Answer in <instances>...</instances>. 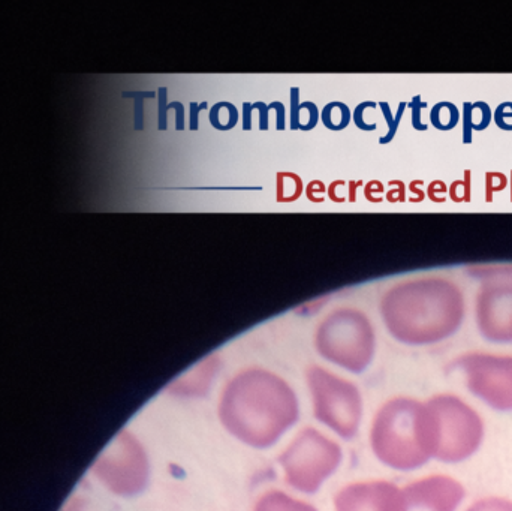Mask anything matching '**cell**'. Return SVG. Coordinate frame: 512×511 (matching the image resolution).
<instances>
[{"mask_svg": "<svg viewBox=\"0 0 512 511\" xmlns=\"http://www.w3.org/2000/svg\"><path fill=\"white\" fill-rule=\"evenodd\" d=\"M379 108H381L382 116H384L385 123H387L388 131L387 134L382 135L379 138V144L385 146V144H390L391 141L396 137L397 131H399L400 122H402L403 114H405L406 108H408V102H400L399 107H397V113L393 114L391 111L390 104L388 102H378Z\"/></svg>", "mask_w": 512, "mask_h": 511, "instance_id": "20", "label": "cell"}, {"mask_svg": "<svg viewBox=\"0 0 512 511\" xmlns=\"http://www.w3.org/2000/svg\"><path fill=\"white\" fill-rule=\"evenodd\" d=\"M254 511H318L310 504L289 497L285 492L271 491L262 495Z\"/></svg>", "mask_w": 512, "mask_h": 511, "instance_id": "15", "label": "cell"}, {"mask_svg": "<svg viewBox=\"0 0 512 511\" xmlns=\"http://www.w3.org/2000/svg\"><path fill=\"white\" fill-rule=\"evenodd\" d=\"M336 511H411L403 489L385 480L352 483L334 498Z\"/></svg>", "mask_w": 512, "mask_h": 511, "instance_id": "11", "label": "cell"}, {"mask_svg": "<svg viewBox=\"0 0 512 511\" xmlns=\"http://www.w3.org/2000/svg\"><path fill=\"white\" fill-rule=\"evenodd\" d=\"M466 511H512V501L507 498H483Z\"/></svg>", "mask_w": 512, "mask_h": 511, "instance_id": "25", "label": "cell"}, {"mask_svg": "<svg viewBox=\"0 0 512 511\" xmlns=\"http://www.w3.org/2000/svg\"><path fill=\"white\" fill-rule=\"evenodd\" d=\"M210 125L221 132L231 131L239 123V110L233 102H216L209 111Z\"/></svg>", "mask_w": 512, "mask_h": 511, "instance_id": "19", "label": "cell"}, {"mask_svg": "<svg viewBox=\"0 0 512 511\" xmlns=\"http://www.w3.org/2000/svg\"><path fill=\"white\" fill-rule=\"evenodd\" d=\"M123 98L135 99V131L144 129L143 101L146 98H155L156 92H123Z\"/></svg>", "mask_w": 512, "mask_h": 511, "instance_id": "26", "label": "cell"}, {"mask_svg": "<svg viewBox=\"0 0 512 511\" xmlns=\"http://www.w3.org/2000/svg\"><path fill=\"white\" fill-rule=\"evenodd\" d=\"M304 182L298 174L280 171L276 174V201L279 204H291L300 200L304 192Z\"/></svg>", "mask_w": 512, "mask_h": 511, "instance_id": "16", "label": "cell"}, {"mask_svg": "<svg viewBox=\"0 0 512 511\" xmlns=\"http://www.w3.org/2000/svg\"><path fill=\"white\" fill-rule=\"evenodd\" d=\"M84 503L80 498L74 497L66 503V506L63 507L62 511H83Z\"/></svg>", "mask_w": 512, "mask_h": 511, "instance_id": "43", "label": "cell"}, {"mask_svg": "<svg viewBox=\"0 0 512 511\" xmlns=\"http://www.w3.org/2000/svg\"><path fill=\"white\" fill-rule=\"evenodd\" d=\"M315 347L328 362L361 374L375 357V329L358 309H337L316 330Z\"/></svg>", "mask_w": 512, "mask_h": 511, "instance_id": "5", "label": "cell"}, {"mask_svg": "<svg viewBox=\"0 0 512 511\" xmlns=\"http://www.w3.org/2000/svg\"><path fill=\"white\" fill-rule=\"evenodd\" d=\"M366 185L364 180H349L348 182V203H357V191L361 186Z\"/></svg>", "mask_w": 512, "mask_h": 511, "instance_id": "41", "label": "cell"}, {"mask_svg": "<svg viewBox=\"0 0 512 511\" xmlns=\"http://www.w3.org/2000/svg\"><path fill=\"white\" fill-rule=\"evenodd\" d=\"M510 186V177L501 171H487L484 176V200L486 203H493L495 194L505 191Z\"/></svg>", "mask_w": 512, "mask_h": 511, "instance_id": "22", "label": "cell"}, {"mask_svg": "<svg viewBox=\"0 0 512 511\" xmlns=\"http://www.w3.org/2000/svg\"><path fill=\"white\" fill-rule=\"evenodd\" d=\"M403 492L411 509L424 511H456L466 495L462 483L442 474L409 483Z\"/></svg>", "mask_w": 512, "mask_h": 511, "instance_id": "12", "label": "cell"}, {"mask_svg": "<svg viewBox=\"0 0 512 511\" xmlns=\"http://www.w3.org/2000/svg\"><path fill=\"white\" fill-rule=\"evenodd\" d=\"M493 122L499 129L505 132H512V102H502L493 111Z\"/></svg>", "mask_w": 512, "mask_h": 511, "instance_id": "28", "label": "cell"}, {"mask_svg": "<svg viewBox=\"0 0 512 511\" xmlns=\"http://www.w3.org/2000/svg\"><path fill=\"white\" fill-rule=\"evenodd\" d=\"M168 89L167 87H159L158 89V101H159V119L158 129L161 132L167 131L168 128V110L176 107V102H170L168 104Z\"/></svg>", "mask_w": 512, "mask_h": 511, "instance_id": "29", "label": "cell"}, {"mask_svg": "<svg viewBox=\"0 0 512 511\" xmlns=\"http://www.w3.org/2000/svg\"><path fill=\"white\" fill-rule=\"evenodd\" d=\"M219 360L216 356L207 357L206 360L195 366L192 371L186 372L182 377L174 380L167 387V392L179 398H198L206 395L218 374Z\"/></svg>", "mask_w": 512, "mask_h": 511, "instance_id": "13", "label": "cell"}, {"mask_svg": "<svg viewBox=\"0 0 512 511\" xmlns=\"http://www.w3.org/2000/svg\"><path fill=\"white\" fill-rule=\"evenodd\" d=\"M304 194H306L307 200H309L310 203H324L325 198H327V186H325L322 180H312V182L307 183Z\"/></svg>", "mask_w": 512, "mask_h": 511, "instance_id": "33", "label": "cell"}, {"mask_svg": "<svg viewBox=\"0 0 512 511\" xmlns=\"http://www.w3.org/2000/svg\"><path fill=\"white\" fill-rule=\"evenodd\" d=\"M352 120V111L345 102H328L321 111V122L325 128L340 132L348 128Z\"/></svg>", "mask_w": 512, "mask_h": 511, "instance_id": "17", "label": "cell"}, {"mask_svg": "<svg viewBox=\"0 0 512 511\" xmlns=\"http://www.w3.org/2000/svg\"><path fill=\"white\" fill-rule=\"evenodd\" d=\"M492 120L493 111L487 102H463V143L471 144L474 141V132L486 131Z\"/></svg>", "mask_w": 512, "mask_h": 511, "instance_id": "14", "label": "cell"}, {"mask_svg": "<svg viewBox=\"0 0 512 511\" xmlns=\"http://www.w3.org/2000/svg\"><path fill=\"white\" fill-rule=\"evenodd\" d=\"M209 107V104H207L206 101L203 102V104H197V102H191V108H189V129L191 131H198V128H200V113L201 110H204V108Z\"/></svg>", "mask_w": 512, "mask_h": 511, "instance_id": "38", "label": "cell"}, {"mask_svg": "<svg viewBox=\"0 0 512 511\" xmlns=\"http://www.w3.org/2000/svg\"><path fill=\"white\" fill-rule=\"evenodd\" d=\"M406 194H408V191H406V185L403 180H390V182H388V192L385 194V200L390 204H403L408 201Z\"/></svg>", "mask_w": 512, "mask_h": 511, "instance_id": "31", "label": "cell"}, {"mask_svg": "<svg viewBox=\"0 0 512 511\" xmlns=\"http://www.w3.org/2000/svg\"><path fill=\"white\" fill-rule=\"evenodd\" d=\"M510 201L512 203V170L510 173Z\"/></svg>", "mask_w": 512, "mask_h": 511, "instance_id": "44", "label": "cell"}, {"mask_svg": "<svg viewBox=\"0 0 512 511\" xmlns=\"http://www.w3.org/2000/svg\"><path fill=\"white\" fill-rule=\"evenodd\" d=\"M252 108L259 113V129H261V131H268V129H270V105L258 101L252 104Z\"/></svg>", "mask_w": 512, "mask_h": 511, "instance_id": "37", "label": "cell"}, {"mask_svg": "<svg viewBox=\"0 0 512 511\" xmlns=\"http://www.w3.org/2000/svg\"><path fill=\"white\" fill-rule=\"evenodd\" d=\"M252 113H254V108H252L251 102H243V131H252Z\"/></svg>", "mask_w": 512, "mask_h": 511, "instance_id": "40", "label": "cell"}, {"mask_svg": "<svg viewBox=\"0 0 512 511\" xmlns=\"http://www.w3.org/2000/svg\"><path fill=\"white\" fill-rule=\"evenodd\" d=\"M424 180H412L409 183V198L408 201L411 204H421L424 203V200L427 198L426 191L423 189Z\"/></svg>", "mask_w": 512, "mask_h": 511, "instance_id": "36", "label": "cell"}, {"mask_svg": "<svg viewBox=\"0 0 512 511\" xmlns=\"http://www.w3.org/2000/svg\"><path fill=\"white\" fill-rule=\"evenodd\" d=\"M462 288L444 276H421L391 287L381 300L390 335L406 345H433L459 332L465 320Z\"/></svg>", "mask_w": 512, "mask_h": 511, "instance_id": "2", "label": "cell"}, {"mask_svg": "<svg viewBox=\"0 0 512 511\" xmlns=\"http://www.w3.org/2000/svg\"><path fill=\"white\" fill-rule=\"evenodd\" d=\"M481 279L475 317L481 336L495 344H512V264H489L466 269Z\"/></svg>", "mask_w": 512, "mask_h": 511, "instance_id": "8", "label": "cell"}, {"mask_svg": "<svg viewBox=\"0 0 512 511\" xmlns=\"http://www.w3.org/2000/svg\"><path fill=\"white\" fill-rule=\"evenodd\" d=\"M96 479L119 497H134L146 488L149 459L140 441L128 431L119 432L92 467Z\"/></svg>", "mask_w": 512, "mask_h": 511, "instance_id": "9", "label": "cell"}, {"mask_svg": "<svg viewBox=\"0 0 512 511\" xmlns=\"http://www.w3.org/2000/svg\"><path fill=\"white\" fill-rule=\"evenodd\" d=\"M291 113H289V128L298 131V108H300V87H291Z\"/></svg>", "mask_w": 512, "mask_h": 511, "instance_id": "35", "label": "cell"}, {"mask_svg": "<svg viewBox=\"0 0 512 511\" xmlns=\"http://www.w3.org/2000/svg\"><path fill=\"white\" fill-rule=\"evenodd\" d=\"M321 120V111L318 105L312 101L301 102L298 108V128L300 131L309 132L316 128Z\"/></svg>", "mask_w": 512, "mask_h": 511, "instance_id": "23", "label": "cell"}, {"mask_svg": "<svg viewBox=\"0 0 512 511\" xmlns=\"http://www.w3.org/2000/svg\"><path fill=\"white\" fill-rule=\"evenodd\" d=\"M427 198L435 204H445L448 201V185L444 180H432L427 185Z\"/></svg>", "mask_w": 512, "mask_h": 511, "instance_id": "30", "label": "cell"}, {"mask_svg": "<svg viewBox=\"0 0 512 511\" xmlns=\"http://www.w3.org/2000/svg\"><path fill=\"white\" fill-rule=\"evenodd\" d=\"M408 107L411 108L412 117L411 125L415 131L426 132L429 125L423 120V110L427 107V102L421 99V95L414 96L411 102H408Z\"/></svg>", "mask_w": 512, "mask_h": 511, "instance_id": "27", "label": "cell"}, {"mask_svg": "<svg viewBox=\"0 0 512 511\" xmlns=\"http://www.w3.org/2000/svg\"><path fill=\"white\" fill-rule=\"evenodd\" d=\"M345 186H348V182H345V180H333L327 188L328 198H330L333 203L345 204L346 201H348Z\"/></svg>", "mask_w": 512, "mask_h": 511, "instance_id": "34", "label": "cell"}, {"mask_svg": "<svg viewBox=\"0 0 512 511\" xmlns=\"http://www.w3.org/2000/svg\"><path fill=\"white\" fill-rule=\"evenodd\" d=\"M270 105L271 110L276 111V129L285 131L286 129V108L280 101H273Z\"/></svg>", "mask_w": 512, "mask_h": 511, "instance_id": "39", "label": "cell"}, {"mask_svg": "<svg viewBox=\"0 0 512 511\" xmlns=\"http://www.w3.org/2000/svg\"><path fill=\"white\" fill-rule=\"evenodd\" d=\"M306 378L315 419L339 437L352 440L363 419V398L358 387L319 366H310Z\"/></svg>", "mask_w": 512, "mask_h": 511, "instance_id": "6", "label": "cell"}, {"mask_svg": "<svg viewBox=\"0 0 512 511\" xmlns=\"http://www.w3.org/2000/svg\"><path fill=\"white\" fill-rule=\"evenodd\" d=\"M176 129L177 131H185V107H183L182 102L176 101Z\"/></svg>", "mask_w": 512, "mask_h": 511, "instance_id": "42", "label": "cell"}, {"mask_svg": "<svg viewBox=\"0 0 512 511\" xmlns=\"http://www.w3.org/2000/svg\"><path fill=\"white\" fill-rule=\"evenodd\" d=\"M433 459L459 464L474 456L484 440L480 414L454 395H438L426 402Z\"/></svg>", "mask_w": 512, "mask_h": 511, "instance_id": "4", "label": "cell"}, {"mask_svg": "<svg viewBox=\"0 0 512 511\" xmlns=\"http://www.w3.org/2000/svg\"><path fill=\"white\" fill-rule=\"evenodd\" d=\"M448 198L456 204L472 203V171H463V177L460 180H454L448 186Z\"/></svg>", "mask_w": 512, "mask_h": 511, "instance_id": "21", "label": "cell"}, {"mask_svg": "<svg viewBox=\"0 0 512 511\" xmlns=\"http://www.w3.org/2000/svg\"><path fill=\"white\" fill-rule=\"evenodd\" d=\"M453 368L463 372L469 392L493 410L512 411V356L466 353L454 360Z\"/></svg>", "mask_w": 512, "mask_h": 511, "instance_id": "10", "label": "cell"}, {"mask_svg": "<svg viewBox=\"0 0 512 511\" xmlns=\"http://www.w3.org/2000/svg\"><path fill=\"white\" fill-rule=\"evenodd\" d=\"M292 387L267 369L239 372L225 386L219 419L233 437L254 449H268L298 420Z\"/></svg>", "mask_w": 512, "mask_h": 511, "instance_id": "1", "label": "cell"}, {"mask_svg": "<svg viewBox=\"0 0 512 511\" xmlns=\"http://www.w3.org/2000/svg\"><path fill=\"white\" fill-rule=\"evenodd\" d=\"M460 122V110L450 101H441L430 110V125L438 131L448 132L457 128Z\"/></svg>", "mask_w": 512, "mask_h": 511, "instance_id": "18", "label": "cell"}, {"mask_svg": "<svg viewBox=\"0 0 512 511\" xmlns=\"http://www.w3.org/2000/svg\"><path fill=\"white\" fill-rule=\"evenodd\" d=\"M340 462L339 444L313 428L303 429L279 458L286 483L303 494H315Z\"/></svg>", "mask_w": 512, "mask_h": 511, "instance_id": "7", "label": "cell"}, {"mask_svg": "<svg viewBox=\"0 0 512 511\" xmlns=\"http://www.w3.org/2000/svg\"><path fill=\"white\" fill-rule=\"evenodd\" d=\"M364 188V198H366L369 203L372 204H381L382 201L385 200V185L381 182V180H369Z\"/></svg>", "mask_w": 512, "mask_h": 511, "instance_id": "32", "label": "cell"}, {"mask_svg": "<svg viewBox=\"0 0 512 511\" xmlns=\"http://www.w3.org/2000/svg\"><path fill=\"white\" fill-rule=\"evenodd\" d=\"M370 446L376 458L393 470L426 465L433 459L426 404L411 398L385 402L373 419Z\"/></svg>", "mask_w": 512, "mask_h": 511, "instance_id": "3", "label": "cell"}, {"mask_svg": "<svg viewBox=\"0 0 512 511\" xmlns=\"http://www.w3.org/2000/svg\"><path fill=\"white\" fill-rule=\"evenodd\" d=\"M369 108H375L376 110V108H379V105L376 104L375 101L360 102V104L354 108V111H352V120H354L355 126H357L360 131L375 132L376 129H378V123H375V125H369V123H367L366 116H364V113H366Z\"/></svg>", "mask_w": 512, "mask_h": 511, "instance_id": "24", "label": "cell"}]
</instances>
